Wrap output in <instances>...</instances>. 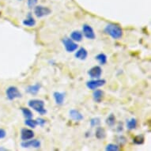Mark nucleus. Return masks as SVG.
<instances>
[{
	"instance_id": "nucleus-1",
	"label": "nucleus",
	"mask_w": 151,
	"mask_h": 151,
	"mask_svg": "<svg viewBox=\"0 0 151 151\" xmlns=\"http://www.w3.org/2000/svg\"><path fill=\"white\" fill-rule=\"evenodd\" d=\"M104 32L114 40H119L123 37V29L119 25L110 23L105 26Z\"/></svg>"
},
{
	"instance_id": "nucleus-2",
	"label": "nucleus",
	"mask_w": 151,
	"mask_h": 151,
	"mask_svg": "<svg viewBox=\"0 0 151 151\" xmlns=\"http://www.w3.org/2000/svg\"><path fill=\"white\" fill-rule=\"evenodd\" d=\"M29 106L38 112L40 116H45L47 113V110L45 108V101L40 99H32L28 102Z\"/></svg>"
},
{
	"instance_id": "nucleus-3",
	"label": "nucleus",
	"mask_w": 151,
	"mask_h": 151,
	"mask_svg": "<svg viewBox=\"0 0 151 151\" xmlns=\"http://www.w3.org/2000/svg\"><path fill=\"white\" fill-rule=\"evenodd\" d=\"M6 95L8 100L10 101H14L17 98H21L22 97V93L19 91L16 86H10L8 87L6 90Z\"/></svg>"
},
{
	"instance_id": "nucleus-4",
	"label": "nucleus",
	"mask_w": 151,
	"mask_h": 151,
	"mask_svg": "<svg viewBox=\"0 0 151 151\" xmlns=\"http://www.w3.org/2000/svg\"><path fill=\"white\" fill-rule=\"evenodd\" d=\"M62 42L66 51L67 52H70V53L75 52L78 49V45H77V43L74 42V40H71L70 38L66 37L64 39H63Z\"/></svg>"
},
{
	"instance_id": "nucleus-5",
	"label": "nucleus",
	"mask_w": 151,
	"mask_h": 151,
	"mask_svg": "<svg viewBox=\"0 0 151 151\" xmlns=\"http://www.w3.org/2000/svg\"><path fill=\"white\" fill-rule=\"evenodd\" d=\"M51 13H52V10L47 6H36L34 7V14L36 15V17H38V18H41V17L48 16L49 14H51Z\"/></svg>"
},
{
	"instance_id": "nucleus-6",
	"label": "nucleus",
	"mask_w": 151,
	"mask_h": 151,
	"mask_svg": "<svg viewBox=\"0 0 151 151\" xmlns=\"http://www.w3.org/2000/svg\"><path fill=\"white\" fill-rule=\"evenodd\" d=\"M106 83V81L104 79H100V78H97V79H93L91 81L86 82V86L88 89H91V90H94V89H97L101 86H103L104 84Z\"/></svg>"
},
{
	"instance_id": "nucleus-7",
	"label": "nucleus",
	"mask_w": 151,
	"mask_h": 151,
	"mask_svg": "<svg viewBox=\"0 0 151 151\" xmlns=\"http://www.w3.org/2000/svg\"><path fill=\"white\" fill-rule=\"evenodd\" d=\"M22 148H40L41 146V142L38 139H29L26 141H23L21 143Z\"/></svg>"
},
{
	"instance_id": "nucleus-8",
	"label": "nucleus",
	"mask_w": 151,
	"mask_h": 151,
	"mask_svg": "<svg viewBox=\"0 0 151 151\" xmlns=\"http://www.w3.org/2000/svg\"><path fill=\"white\" fill-rule=\"evenodd\" d=\"M82 34L89 40H94L96 38V34L94 32L93 29L89 25H84L82 27Z\"/></svg>"
},
{
	"instance_id": "nucleus-9",
	"label": "nucleus",
	"mask_w": 151,
	"mask_h": 151,
	"mask_svg": "<svg viewBox=\"0 0 151 151\" xmlns=\"http://www.w3.org/2000/svg\"><path fill=\"white\" fill-rule=\"evenodd\" d=\"M88 74L89 76L93 79H97V78H100L102 74V69L100 66H95L93 67L91 69L88 71Z\"/></svg>"
},
{
	"instance_id": "nucleus-10",
	"label": "nucleus",
	"mask_w": 151,
	"mask_h": 151,
	"mask_svg": "<svg viewBox=\"0 0 151 151\" xmlns=\"http://www.w3.org/2000/svg\"><path fill=\"white\" fill-rule=\"evenodd\" d=\"M34 137V132L32 130L28 128H23L22 129L21 131V139L22 141H26V140H29V139H33Z\"/></svg>"
},
{
	"instance_id": "nucleus-11",
	"label": "nucleus",
	"mask_w": 151,
	"mask_h": 151,
	"mask_svg": "<svg viewBox=\"0 0 151 151\" xmlns=\"http://www.w3.org/2000/svg\"><path fill=\"white\" fill-rule=\"evenodd\" d=\"M70 117L74 121H82L83 119V115L78 110L76 109H71L69 111Z\"/></svg>"
},
{
	"instance_id": "nucleus-12",
	"label": "nucleus",
	"mask_w": 151,
	"mask_h": 151,
	"mask_svg": "<svg viewBox=\"0 0 151 151\" xmlns=\"http://www.w3.org/2000/svg\"><path fill=\"white\" fill-rule=\"evenodd\" d=\"M40 88H41V85L40 83H36L34 85L29 86L25 89V91L31 95H36V94L38 93V92L40 91Z\"/></svg>"
},
{
	"instance_id": "nucleus-13",
	"label": "nucleus",
	"mask_w": 151,
	"mask_h": 151,
	"mask_svg": "<svg viewBox=\"0 0 151 151\" xmlns=\"http://www.w3.org/2000/svg\"><path fill=\"white\" fill-rule=\"evenodd\" d=\"M53 97L55 103L59 105H62L64 103L65 100V93L61 92H55L53 93Z\"/></svg>"
},
{
	"instance_id": "nucleus-14",
	"label": "nucleus",
	"mask_w": 151,
	"mask_h": 151,
	"mask_svg": "<svg viewBox=\"0 0 151 151\" xmlns=\"http://www.w3.org/2000/svg\"><path fill=\"white\" fill-rule=\"evenodd\" d=\"M87 56H88V52H87V50L85 47H80L79 49L78 50L76 53H75V57L77 58L78 60H86Z\"/></svg>"
},
{
	"instance_id": "nucleus-15",
	"label": "nucleus",
	"mask_w": 151,
	"mask_h": 151,
	"mask_svg": "<svg viewBox=\"0 0 151 151\" xmlns=\"http://www.w3.org/2000/svg\"><path fill=\"white\" fill-rule=\"evenodd\" d=\"M104 97V92L101 89H94L93 93V98L94 101L97 103H101Z\"/></svg>"
},
{
	"instance_id": "nucleus-16",
	"label": "nucleus",
	"mask_w": 151,
	"mask_h": 151,
	"mask_svg": "<svg viewBox=\"0 0 151 151\" xmlns=\"http://www.w3.org/2000/svg\"><path fill=\"white\" fill-rule=\"evenodd\" d=\"M22 24L25 26H28V27H32V26H34L36 25V20L32 17L31 13H29L28 14L27 17L22 21Z\"/></svg>"
},
{
	"instance_id": "nucleus-17",
	"label": "nucleus",
	"mask_w": 151,
	"mask_h": 151,
	"mask_svg": "<svg viewBox=\"0 0 151 151\" xmlns=\"http://www.w3.org/2000/svg\"><path fill=\"white\" fill-rule=\"evenodd\" d=\"M70 39L74 42H81L83 39V34L80 31H73L70 34Z\"/></svg>"
},
{
	"instance_id": "nucleus-18",
	"label": "nucleus",
	"mask_w": 151,
	"mask_h": 151,
	"mask_svg": "<svg viewBox=\"0 0 151 151\" xmlns=\"http://www.w3.org/2000/svg\"><path fill=\"white\" fill-rule=\"evenodd\" d=\"M95 136L97 139H104L106 137V131L103 127H98L96 129V132H95Z\"/></svg>"
},
{
	"instance_id": "nucleus-19",
	"label": "nucleus",
	"mask_w": 151,
	"mask_h": 151,
	"mask_svg": "<svg viewBox=\"0 0 151 151\" xmlns=\"http://www.w3.org/2000/svg\"><path fill=\"white\" fill-rule=\"evenodd\" d=\"M95 59L98 61V63H99L101 65L106 64L107 60H108V59H107V55L105 54H104V53H100V54H98L97 56L95 57Z\"/></svg>"
},
{
	"instance_id": "nucleus-20",
	"label": "nucleus",
	"mask_w": 151,
	"mask_h": 151,
	"mask_svg": "<svg viewBox=\"0 0 151 151\" xmlns=\"http://www.w3.org/2000/svg\"><path fill=\"white\" fill-rule=\"evenodd\" d=\"M105 122H106L107 125H109V127H114L115 124H116V116H115V115L112 114V113L109 115V116L107 117Z\"/></svg>"
},
{
	"instance_id": "nucleus-21",
	"label": "nucleus",
	"mask_w": 151,
	"mask_h": 151,
	"mask_svg": "<svg viewBox=\"0 0 151 151\" xmlns=\"http://www.w3.org/2000/svg\"><path fill=\"white\" fill-rule=\"evenodd\" d=\"M137 127V120L134 118H131V119H129L127 121V127L129 130H134Z\"/></svg>"
},
{
	"instance_id": "nucleus-22",
	"label": "nucleus",
	"mask_w": 151,
	"mask_h": 151,
	"mask_svg": "<svg viewBox=\"0 0 151 151\" xmlns=\"http://www.w3.org/2000/svg\"><path fill=\"white\" fill-rule=\"evenodd\" d=\"M22 110V112L23 116L26 119H32V116H33V114H32V111L30 109H27V108H22L21 109Z\"/></svg>"
},
{
	"instance_id": "nucleus-23",
	"label": "nucleus",
	"mask_w": 151,
	"mask_h": 151,
	"mask_svg": "<svg viewBox=\"0 0 151 151\" xmlns=\"http://www.w3.org/2000/svg\"><path fill=\"white\" fill-rule=\"evenodd\" d=\"M144 141H145V138L142 134H139V135H136L133 139V142L136 145H142V144L144 143Z\"/></svg>"
},
{
	"instance_id": "nucleus-24",
	"label": "nucleus",
	"mask_w": 151,
	"mask_h": 151,
	"mask_svg": "<svg viewBox=\"0 0 151 151\" xmlns=\"http://www.w3.org/2000/svg\"><path fill=\"white\" fill-rule=\"evenodd\" d=\"M25 124L26 126L29 127L31 128H36V127L37 126V120L32 119H26L25 121Z\"/></svg>"
},
{
	"instance_id": "nucleus-25",
	"label": "nucleus",
	"mask_w": 151,
	"mask_h": 151,
	"mask_svg": "<svg viewBox=\"0 0 151 151\" xmlns=\"http://www.w3.org/2000/svg\"><path fill=\"white\" fill-rule=\"evenodd\" d=\"M107 151H118L119 150V146L113 143H109L106 146L105 148Z\"/></svg>"
},
{
	"instance_id": "nucleus-26",
	"label": "nucleus",
	"mask_w": 151,
	"mask_h": 151,
	"mask_svg": "<svg viewBox=\"0 0 151 151\" xmlns=\"http://www.w3.org/2000/svg\"><path fill=\"white\" fill-rule=\"evenodd\" d=\"M100 124H101V119L98 117H94V118L91 119V120H90V126H91V127L99 126Z\"/></svg>"
},
{
	"instance_id": "nucleus-27",
	"label": "nucleus",
	"mask_w": 151,
	"mask_h": 151,
	"mask_svg": "<svg viewBox=\"0 0 151 151\" xmlns=\"http://www.w3.org/2000/svg\"><path fill=\"white\" fill-rule=\"evenodd\" d=\"M37 2H38V0H27L28 7L30 8V9L34 8L37 6Z\"/></svg>"
},
{
	"instance_id": "nucleus-28",
	"label": "nucleus",
	"mask_w": 151,
	"mask_h": 151,
	"mask_svg": "<svg viewBox=\"0 0 151 151\" xmlns=\"http://www.w3.org/2000/svg\"><path fill=\"white\" fill-rule=\"evenodd\" d=\"M36 120L37 122V125H39L40 127H44L46 124V120L45 119H42V118H37Z\"/></svg>"
},
{
	"instance_id": "nucleus-29",
	"label": "nucleus",
	"mask_w": 151,
	"mask_h": 151,
	"mask_svg": "<svg viewBox=\"0 0 151 151\" xmlns=\"http://www.w3.org/2000/svg\"><path fill=\"white\" fill-rule=\"evenodd\" d=\"M6 135V133L5 130L3 128H0V139L5 138Z\"/></svg>"
},
{
	"instance_id": "nucleus-30",
	"label": "nucleus",
	"mask_w": 151,
	"mask_h": 151,
	"mask_svg": "<svg viewBox=\"0 0 151 151\" xmlns=\"http://www.w3.org/2000/svg\"><path fill=\"white\" fill-rule=\"evenodd\" d=\"M123 130H124V128H123V126H122V124H121V127L120 126L118 127L117 131H118V132H121V131H123Z\"/></svg>"
},
{
	"instance_id": "nucleus-31",
	"label": "nucleus",
	"mask_w": 151,
	"mask_h": 151,
	"mask_svg": "<svg viewBox=\"0 0 151 151\" xmlns=\"http://www.w3.org/2000/svg\"><path fill=\"white\" fill-rule=\"evenodd\" d=\"M0 150H6V149L2 148V147H1V148H0Z\"/></svg>"
},
{
	"instance_id": "nucleus-32",
	"label": "nucleus",
	"mask_w": 151,
	"mask_h": 151,
	"mask_svg": "<svg viewBox=\"0 0 151 151\" xmlns=\"http://www.w3.org/2000/svg\"><path fill=\"white\" fill-rule=\"evenodd\" d=\"M18 1H22V0H18Z\"/></svg>"
}]
</instances>
